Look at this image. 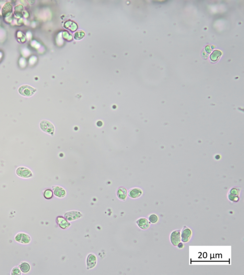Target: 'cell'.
<instances>
[{"mask_svg":"<svg viewBox=\"0 0 244 275\" xmlns=\"http://www.w3.org/2000/svg\"><path fill=\"white\" fill-rule=\"evenodd\" d=\"M40 128L45 133L51 135H53L55 133V127L53 124L47 120H42L39 123Z\"/></svg>","mask_w":244,"mask_h":275,"instance_id":"1","label":"cell"},{"mask_svg":"<svg viewBox=\"0 0 244 275\" xmlns=\"http://www.w3.org/2000/svg\"><path fill=\"white\" fill-rule=\"evenodd\" d=\"M18 92L22 96L25 97H31L33 96L36 92V89L27 85H21L18 89Z\"/></svg>","mask_w":244,"mask_h":275,"instance_id":"2","label":"cell"},{"mask_svg":"<svg viewBox=\"0 0 244 275\" xmlns=\"http://www.w3.org/2000/svg\"><path fill=\"white\" fill-rule=\"evenodd\" d=\"M16 175L18 177L22 178H32L33 176V173L32 171L27 167L24 166H20L16 169L15 171Z\"/></svg>","mask_w":244,"mask_h":275,"instance_id":"3","label":"cell"},{"mask_svg":"<svg viewBox=\"0 0 244 275\" xmlns=\"http://www.w3.org/2000/svg\"><path fill=\"white\" fill-rule=\"evenodd\" d=\"M15 241L23 245H28L31 242L30 235L25 233H18L14 237Z\"/></svg>","mask_w":244,"mask_h":275,"instance_id":"4","label":"cell"},{"mask_svg":"<svg viewBox=\"0 0 244 275\" xmlns=\"http://www.w3.org/2000/svg\"><path fill=\"white\" fill-rule=\"evenodd\" d=\"M83 217V214L77 211H71L67 212L64 214V217L68 221H73Z\"/></svg>","mask_w":244,"mask_h":275,"instance_id":"5","label":"cell"},{"mask_svg":"<svg viewBox=\"0 0 244 275\" xmlns=\"http://www.w3.org/2000/svg\"><path fill=\"white\" fill-rule=\"evenodd\" d=\"M192 236V231L191 229L185 226L182 229L180 236L181 240L183 243H187L189 241Z\"/></svg>","mask_w":244,"mask_h":275,"instance_id":"6","label":"cell"},{"mask_svg":"<svg viewBox=\"0 0 244 275\" xmlns=\"http://www.w3.org/2000/svg\"><path fill=\"white\" fill-rule=\"evenodd\" d=\"M96 263H97V257L96 256L92 253L88 255L86 259L87 269H93L96 266Z\"/></svg>","mask_w":244,"mask_h":275,"instance_id":"7","label":"cell"},{"mask_svg":"<svg viewBox=\"0 0 244 275\" xmlns=\"http://www.w3.org/2000/svg\"><path fill=\"white\" fill-rule=\"evenodd\" d=\"M180 231L176 230L173 231L170 235V241L174 246H177V245L181 241Z\"/></svg>","mask_w":244,"mask_h":275,"instance_id":"8","label":"cell"},{"mask_svg":"<svg viewBox=\"0 0 244 275\" xmlns=\"http://www.w3.org/2000/svg\"><path fill=\"white\" fill-rule=\"evenodd\" d=\"M52 192L56 196L59 198H62L66 195L65 190L62 187L53 186L52 187Z\"/></svg>","mask_w":244,"mask_h":275,"instance_id":"9","label":"cell"},{"mask_svg":"<svg viewBox=\"0 0 244 275\" xmlns=\"http://www.w3.org/2000/svg\"><path fill=\"white\" fill-rule=\"evenodd\" d=\"M56 221L59 226L62 229H66L71 226L70 223L68 221H67L65 218L61 216L58 217L57 218Z\"/></svg>","mask_w":244,"mask_h":275,"instance_id":"10","label":"cell"},{"mask_svg":"<svg viewBox=\"0 0 244 275\" xmlns=\"http://www.w3.org/2000/svg\"><path fill=\"white\" fill-rule=\"evenodd\" d=\"M143 191L139 188H133L128 192V196L132 199H137L142 195Z\"/></svg>","mask_w":244,"mask_h":275,"instance_id":"11","label":"cell"},{"mask_svg":"<svg viewBox=\"0 0 244 275\" xmlns=\"http://www.w3.org/2000/svg\"><path fill=\"white\" fill-rule=\"evenodd\" d=\"M136 223L141 229L146 230L150 227L149 222L145 218H140L137 221Z\"/></svg>","mask_w":244,"mask_h":275,"instance_id":"12","label":"cell"},{"mask_svg":"<svg viewBox=\"0 0 244 275\" xmlns=\"http://www.w3.org/2000/svg\"><path fill=\"white\" fill-rule=\"evenodd\" d=\"M117 195L119 199L122 201H126L127 196V191L125 187H121L117 189Z\"/></svg>","mask_w":244,"mask_h":275,"instance_id":"13","label":"cell"},{"mask_svg":"<svg viewBox=\"0 0 244 275\" xmlns=\"http://www.w3.org/2000/svg\"><path fill=\"white\" fill-rule=\"evenodd\" d=\"M13 11V6L11 5V3H8L5 4V5L3 7L2 10V15L4 17H7L10 16L12 13Z\"/></svg>","mask_w":244,"mask_h":275,"instance_id":"14","label":"cell"},{"mask_svg":"<svg viewBox=\"0 0 244 275\" xmlns=\"http://www.w3.org/2000/svg\"><path fill=\"white\" fill-rule=\"evenodd\" d=\"M19 267L21 269V271L24 273H28L31 268L29 264L25 262H22L19 266Z\"/></svg>","mask_w":244,"mask_h":275,"instance_id":"15","label":"cell"},{"mask_svg":"<svg viewBox=\"0 0 244 275\" xmlns=\"http://www.w3.org/2000/svg\"><path fill=\"white\" fill-rule=\"evenodd\" d=\"M221 55L222 52H221V51H219V50H215L213 52V53L211 54V60L213 62L216 61L219 59V58H220V57Z\"/></svg>","mask_w":244,"mask_h":275,"instance_id":"16","label":"cell"},{"mask_svg":"<svg viewBox=\"0 0 244 275\" xmlns=\"http://www.w3.org/2000/svg\"><path fill=\"white\" fill-rule=\"evenodd\" d=\"M24 12V7L22 5H18L15 8L14 13L18 16H22Z\"/></svg>","mask_w":244,"mask_h":275,"instance_id":"17","label":"cell"},{"mask_svg":"<svg viewBox=\"0 0 244 275\" xmlns=\"http://www.w3.org/2000/svg\"><path fill=\"white\" fill-rule=\"evenodd\" d=\"M44 196L46 199H51L53 197V192L51 189H46L44 192Z\"/></svg>","mask_w":244,"mask_h":275,"instance_id":"18","label":"cell"},{"mask_svg":"<svg viewBox=\"0 0 244 275\" xmlns=\"http://www.w3.org/2000/svg\"><path fill=\"white\" fill-rule=\"evenodd\" d=\"M240 189L239 188L236 187H234L230 189L229 194L234 195L238 196L240 194Z\"/></svg>","mask_w":244,"mask_h":275,"instance_id":"19","label":"cell"},{"mask_svg":"<svg viewBox=\"0 0 244 275\" xmlns=\"http://www.w3.org/2000/svg\"><path fill=\"white\" fill-rule=\"evenodd\" d=\"M11 275H22V271L21 269L18 267H15L12 269L11 272Z\"/></svg>","mask_w":244,"mask_h":275,"instance_id":"20","label":"cell"},{"mask_svg":"<svg viewBox=\"0 0 244 275\" xmlns=\"http://www.w3.org/2000/svg\"><path fill=\"white\" fill-rule=\"evenodd\" d=\"M228 199L232 202H237L239 200V196L234 195L230 194H228Z\"/></svg>","mask_w":244,"mask_h":275,"instance_id":"21","label":"cell"},{"mask_svg":"<svg viewBox=\"0 0 244 275\" xmlns=\"http://www.w3.org/2000/svg\"><path fill=\"white\" fill-rule=\"evenodd\" d=\"M149 220L150 222L151 223H155L158 222V218L156 215L152 214L149 217Z\"/></svg>","mask_w":244,"mask_h":275,"instance_id":"22","label":"cell"},{"mask_svg":"<svg viewBox=\"0 0 244 275\" xmlns=\"http://www.w3.org/2000/svg\"><path fill=\"white\" fill-rule=\"evenodd\" d=\"M84 34L83 32H77L74 36V38L76 40H80L84 36Z\"/></svg>","mask_w":244,"mask_h":275,"instance_id":"23","label":"cell"},{"mask_svg":"<svg viewBox=\"0 0 244 275\" xmlns=\"http://www.w3.org/2000/svg\"><path fill=\"white\" fill-rule=\"evenodd\" d=\"M177 246H178V248H182L184 247V245H183V244L182 243L180 242L178 245H177Z\"/></svg>","mask_w":244,"mask_h":275,"instance_id":"24","label":"cell"}]
</instances>
